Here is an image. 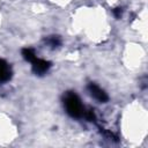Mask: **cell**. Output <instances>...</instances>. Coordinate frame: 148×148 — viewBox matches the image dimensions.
Instances as JSON below:
<instances>
[{
    "mask_svg": "<svg viewBox=\"0 0 148 148\" xmlns=\"http://www.w3.org/2000/svg\"><path fill=\"white\" fill-rule=\"evenodd\" d=\"M45 42H46V44L50 45L52 49L58 47V46L61 44V40H60V37H59V36H50V37H47V38L45 39Z\"/></svg>",
    "mask_w": 148,
    "mask_h": 148,
    "instance_id": "6",
    "label": "cell"
},
{
    "mask_svg": "<svg viewBox=\"0 0 148 148\" xmlns=\"http://www.w3.org/2000/svg\"><path fill=\"white\" fill-rule=\"evenodd\" d=\"M64 106L66 112L73 118H81L84 114V106L81 103V99L74 91H67L64 95Z\"/></svg>",
    "mask_w": 148,
    "mask_h": 148,
    "instance_id": "1",
    "label": "cell"
},
{
    "mask_svg": "<svg viewBox=\"0 0 148 148\" xmlns=\"http://www.w3.org/2000/svg\"><path fill=\"white\" fill-rule=\"evenodd\" d=\"M22 56H23V58H24L27 61H29V62H31L32 60H35V59L37 58L35 51H34L32 49H29V47H25V49L22 50Z\"/></svg>",
    "mask_w": 148,
    "mask_h": 148,
    "instance_id": "5",
    "label": "cell"
},
{
    "mask_svg": "<svg viewBox=\"0 0 148 148\" xmlns=\"http://www.w3.org/2000/svg\"><path fill=\"white\" fill-rule=\"evenodd\" d=\"M88 91H89V94L97 101V102H99V103H105V102H108V99H109V97H108V95H106V92L102 89V88H99L97 84H95V83H89L88 84Z\"/></svg>",
    "mask_w": 148,
    "mask_h": 148,
    "instance_id": "3",
    "label": "cell"
},
{
    "mask_svg": "<svg viewBox=\"0 0 148 148\" xmlns=\"http://www.w3.org/2000/svg\"><path fill=\"white\" fill-rule=\"evenodd\" d=\"M50 67H51V62L44 59L36 58L35 60L31 61V68L36 75H44L50 69Z\"/></svg>",
    "mask_w": 148,
    "mask_h": 148,
    "instance_id": "2",
    "label": "cell"
},
{
    "mask_svg": "<svg viewBox=\"0 0 148 148\" xmlns=\"http://www.w3.org/2000/svg\"><path fill=\"white\" fill-rule=\"evenodd\" d=\"M121 13H123L121 8H114V9H113V14H114L116 17H120V16H121Z\"/></svg>",
    "mask_w": 148,
    "mask_h": 148,
    "instance_id": "7",
    "label": "cell"
},
{
    "mask_svg": "<svg viewBox=\"0 0 148 148\" xmlns=\"http://www.w3.org/2000/svg\"><path fill=\"white\" fill-rule=\"evenodd\" d=\"M12 68L7 61L0 58V82H6L12 77Z\"/></svg>",
    "mask_w": 148,
    "mask_h": 148,
    "instance_id": "4",
    "label": "cell"
}]
</instances>
